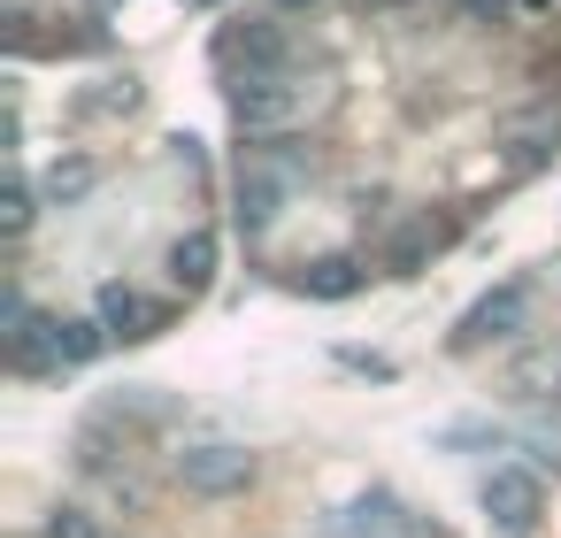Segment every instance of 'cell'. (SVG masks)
<instances>
[{
	"mask_svg": "<svg viewBox=\"0 0 561 538\" xmlns=\"http://www.w3.org/2000/svg\"><path fill=\"white\" fill-rule=\"evenodd\" d=\"M47 339H55V362L70 369V362H93V354H101L108 323H70V316H47Z\"/></svg>",
	"mask_w": 561,
	"mask_h": 538,
	"instance_id": "obj_11",
	"label": "cell"
},
{
	"mask_svg": "<svg viewBox=\"0 0 561 538\" xmlns=\"http://www.w3.org/2000/svg\"><path fill=\"white\" fill-rule=\"evenodd\" d=\"M277 9H316V0H277Z\"/></svg>",
	"mask_w": 561,
	"mask_h": 538,
	"instance_id": "obj_18",
	"label": "cell"
},
{
	"mask_svg": "<svg viewBox=\"0 0 561 538\" xmlns=\"http://www.w3.org/2000/svg\"><path fill=\"white\" fill-rule=\"evenodd\" d=\"M101 323H108V339H154L162 331V308L139 300L131 285H101Z\"/></svg>",
	"mask_w": 561,
	"mask_h": 538,
	"instance_id": "obj_7",
	"label": "cell"
},
{
	"mask_svg": "<svg viewBox=\"0 0 561 538\" xmlns=\"http://www.w3.org/2000/svg\"><path fill=\"white\" fill-rule=\"evenodd\" d=\"M216 70L239 85V78H262V70H285V39L277 24H231L216 32Z\"/></svg>",
	"mask_w": 561,
	"mask_h": 538,
	"instance_id": "obj_5",
	"label": "cell"
},
{
	"mask_svg": "<svg viewBox=\"0 0 561 538\" xmlns=\"http://www.w3.org/2000/svg\"><path fill=\"white\" fill-rule=\"evenodd\" d=\"M546 139H553V124H515V131H507L515 162H546Z\"/></svg>",
	"mask_w": 561,
	"mask_h": 538,
	"instance_id": "obj_14",
	"label": "cell"
},
{
	"mask_svg": "<svg viewBox=\"0 0 561 538\" xmlns=\"http://www.w3.org/2000/svg\"><path fill=\"white\" fill-rule=\"evenodd\" d=\"M178 484H185V492H201V500H231V492H247V484H254V454H247V446H231V438L185 446V454H178Z\"/></svg>",
	"mask_w": 561,
	"mask_h": 538,
	"instance_id": "obj_3",
	"label": "cell"
},
{
	"mask_svg": "<svg viewBox=\"0 0 561 538\" xmlns=\"http://www.w3.org/2000/svg\"><path fill=\"white\" fill-rule=\"evenodd\" d=\"M300 101H308V85L293 70H262V78H239L231 85V124L239 131H277V124L300 116Z\"/></svg>",
	"mask_w": 561,
	"mask_h": 538,
	"instance_id": "obj_2",
	"label": "cell"
},
{
	"mask_svg": "<svg viewBox=\"0 0 561 538\" xmlns=\"http://www.w3.org/2000/svg\"><path fill=\"white\" fill-rule=\"evenodd\" d=\"M369 9H392V0H369Z\"/></svg>",
	"mask_w": 561,
	"mask_h": 538,
	"instance_id": "obj_19",
	"label": "cell"
},
{
	"mask_svg": "<svg viewBox=\"0 0 561 538\" xmlns=\"http://www.w3.org/2000/svg\"><path fill=\"white\" fill-rule=\"evenodd\" d=\"M323 538H415V523H408V507H400L392 492H369V500H354L346 515H331Z\"/></svg>",
	"mask_w": 561,
	"mask_h": 538,
	"instance_id": "obj_6",
	"label": "cell"
},
{
	"mask_svg": "<svg viewBox=\"0 0 561 538\" xmlns=\"http://www.w3.org/2000/svg\"><path fill=\"white\" fill-rule=\"evenodd\" d=\"M530 300H538V285L530 277H507V285H492L461 323H454V354H477V346H500V339H515L523 323H530Z\"/></svg>",
	"mask_w": 561,
	"mask_h": 538,
	"instance_id": "obj_1",
	"label": "cell"
},
{
	"mask_svg": "<svg viewBox=\"0 0 561 538\" xmlns=\"http://www.w3.org/2000/svg\"><path fill=\"white\" fill-rule=\"evenodd\" d=\"M484 515H492L507 538H530V530H538V515H546L538 477H530V469H515V461H507V469H492V477H484Z\"/></svg>",
	"mask_w": 561,
	"mask_h": 538,
	"instance_id": "obj_4",
	"label": "cell"
},
{
	"mask_svg": "<svg viewBox=\"0 0 561 538\" xmlns=\"http://www.w3.org/2000/svg\"><path fill=\"white\" fill-rule=\"evenodd\" d=\"M131 108H139V78H108L101 93L78 101V116H131Z\"/></svg>",
	"mask_w": 561,
	"mask_h": 538,
	"instance_id": "obj_13",
	"label": "cell"
},
{
	"mask_svg": "<svg viewBox=\"0 0 561 538\" xmlns=\"http://www.w3.org/2000/svg\"><path fill=\"white\" fill-rule=\"evenodd\" d=\"M454 9H461V16H469V24H492V16H500V9H507V0H454Z\"/></svg>",
	"mask_w": 561,
	"mask_h": 538,
	"instance_id": "obj_17",
	"label": "cell"
},
{
	"mask_svg": "<svg viewBox=\"0 0 561 538\" xmlns=\"http://www.w3.org/2000/svg\"><path fill=\"white\" fill-rule=\"evenodd\" d=\"M170 277H178L185 293H201V285L216 277V231H185V239L170 247Z\"/></svg>",
	"mask_w": 561,
	"mask_h": 538,
	"instance_id": "obj_9",
	"label": "cell"
},
{
	"mask_svg": "<svg viewBox=\"0 0 561 538\" xmlns=\"http://www.w3.org/2000/svg\"><path fill=\"white\" fill-rule=\"evenodd\" d=\"M277 208H285V178H277L270 162L239 170V224H247V231H262V224H270Z\"/></svg>",
	"mask_w": 561,
	"mask_h": 538,
	"instance_id": "obj_8",
	"label": "cell"
},
{
	"mask_svg": "<svg viewBox=\"0 0 561 538\" xmlns=\"http://www.w3.org/2000/svg\"><path fill=\"white\" fill-rule=\"evenodd\" d=\"M47 538H101V523H93L85 507H55V515H47Z\"/></svg>",
	"mask_w": 561,
	"mask_h": 538,
	"instance_id": "obj_15",
	"label": "cell"
},
{
	"mask_svg": "<svg viewBox=\"0 0 561 538\" xmlns=\"http://www.w3.org/2000/svg\"><path fill=\"white\" fill-rule=\"evenodd\" d=\"M93 185H101V170H93V162H85V154H70V162H55V170H47V178H39V193H47V201H55V208H70V201H85V193H93Z\"/></svg>",
	"mask_w": 561,
	"mask_h": 538,
	"instance_id": "obj_12",
	"label": "cell"
},
{
	"mask_svg": "<svg viewBox=\"0 0 561 538\" xmlns=\"http://www.w3.org/2000/svg\"><path fill=\"white\" fill-rule=\"evenodd\" d=\"M300 285H308L316 300H354V293H362V262H354V254H323Z\"/></svg>",
	"mask_w": 561,
	"mask_h": 538,
	"instance_id": "obj_10",
	"label": "cell"
},
{
	"mask_svg": "<svg viewBox=\"0 0 561 538\" xmlns=\"http://www.w3.org/2000/svg\"><path fill=\"white\" fill-rule=\"evenodd\" d=\"M0 231H9V239L32 231V193H24V185H9V201H0Z\"/></svg>",
	"mask_w": 561,
	"mask_h": 538,
	"instance_id": "obj_16",
	"label": "cell"
}]
</instances>
